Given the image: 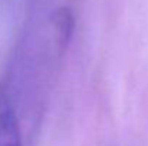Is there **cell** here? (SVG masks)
<instances>
[{
  "label": "cell",
  "instance_id": "6da1fadb",
  "mask_svg": "<svg viewBox=\"0 0 148 146\" xmlns=\"http://www.w3.org/2000/svg\"><path fill=\"white\" fill-rule=\"evenodd\" d=\"M0 146H22L16 109L4 90H0Z\"/></svg>",
  "mask_w": 148,
  "mask_h": 146
}]
</instances>
